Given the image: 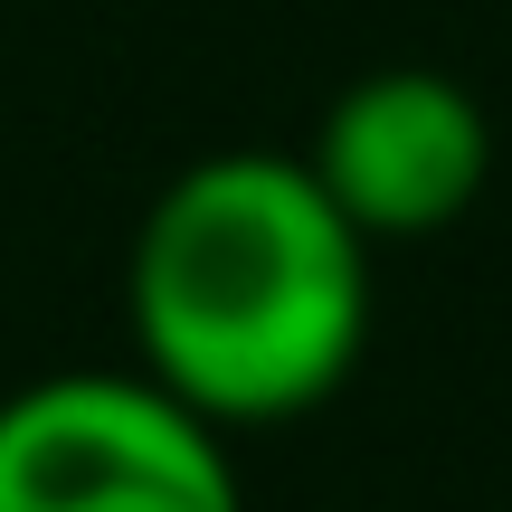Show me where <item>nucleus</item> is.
<instances>
[{
    "label": "nucleus",
    "mask_w": 512,
    "mask_h": 512,
    "mask_svg": "<svg viewBox=\"0 0 512 512\" xmlns=\"http://www.w3.org/2000/svg\"><path fill=\"white\" fill-rule=\"evenodd\" d=\"M304 162L370 247L437 238L494 181V114L446 67H370L323 105Z\"/></svg>",
    "instance_id": "nucleus-3"
},
{
    "label": "nucleus",
    "mask_w": 512,
    "mask_h": 512,
    "mask_svg": "<svg viewBox=\"0 0 512 512\" xmlns=\"http://www.w3.org/2000/svg\"><path fill=\"white\" fill-rule=\"evenodd\" d=\"M0 512H247L219 427L152 370H57L0 399Z\"/></svg>",
    "instance_id": "nucleus-2"
},
{
    "label": "nucleus",
    "mask_w": 512,
    "mask_h": 512,
    "mask_svg": "<svg viewBox=\"0 0 512 512\" xmlns=\"http://www.w3.org/2000/svg\"><path fill=\"white\" fill-rule=\"evenodd\" d=\"M133 342L209 427H285L361 370L370 238L304 152H209L133 228Z\"/></svg>",
    "instance_id": "nucleus-1"
}]
</instances>
